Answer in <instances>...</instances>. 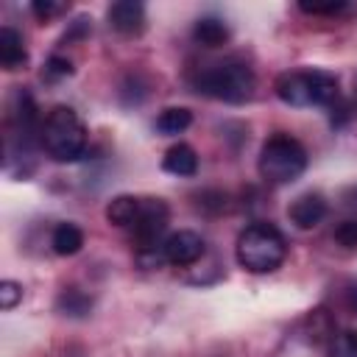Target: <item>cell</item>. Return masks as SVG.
Segmentation results:
<instances>
[{
	"instance_id": "1",
	"label": "cell",
	"mask_w": 357,
	"mask_h": 357,
	"mask_svg": "<svg viewBox=\"0 0 357 357\" xmlns=\"http://www.w3.org/2000/svg\"><path fill=\"white\" fill-rule=\"evenodd\" d=\"M190 84L198 95L215 98V100H226V103H245L254 95L257 78L254 70L240 61V59H220V61H209L201 64L192 75Z\"/></svg>"
},
{
	"instance_id": "2",
	"label": "cell",
	"mask_w": 357,
	"mask_h": 357,
	"mask_svg": "<svg viewBox=\"0 0 357 357\" xmlns=\"http://www.w3.org/2000/svg\"><path fill=\"white\" fill-rule=\"evenodd\" d=\"M273 92L287 106H326L340 100L337 75L329 70H287L273 81Z\"/></svg>"
},
{
	"instance_id": "3",
	"label": "cell",
	"mask_w": 357,
	"mask_h": 357,
	"mask_svg": "<svg viewBox=\"0 0 357 357\" xmlns=\"http://www.w3.org/2000/svg\"><path fill=\"white\" fill-rule=\"evenodd\" d=\"M89 142L86 126L78 117L73 106H53L42 117V131H39V145L45 153L56 162H75L84 156Z\"/></svg>"
},
{
	"instance_id": "4",
	"label": "cell",
	"mask_w": 357,
	"mask_h": 357,
	"mask_svg": "<svg viewBox=\"0 0 357 357\" xmlns=\"http://www.w3.org/2000/svg\"><path fill=\"white\" fill-rule=\"evenodd\" d=\"M287 257L284 234L265 220L245 226L237 237V262L251 273H271Z\"/></svg>"
},
{
	"instance_id": "5",
	"label": "cell",
	"mask_w": 357,
	"mask_h": 357,
	"mask_svg": "<svg viewBox=\"0 0 357 357\" xmlns=\"http://www.w3.org/2000/svg\"><path fill=\"white\" fill-rule=\"evenodd\" d=\"M257 167L268 184H290L307 170V151L296 137L276 131L265 139Z\"/></svg>"
},
{
	"instance_id": "6",
	"label": "cell",
	"mask_w": 357,
	"mask_h": 357,
	"mask_svg": "<svg viewBox=\"0 0 357 357\" xmlns=\"http://www.w3.org/2000/svg\"><path fill=\"white\" fill-rule=\"evenodd\" d=\"M167 220H170V209L162 198H142V212H139V220L134 223L131 234H134V243H137V251H145V248H156L162 245V234L167 229Z\"/></svg>"
},
{
	"instance_id": "7",
	"label": "cell",
	"mask_w": 357,
	"mask_h": 357,
	"mask_svg": "<svg viewBox=\"0 0 357 357\" xmlns=\"http://www.w3.org/2000/svg\"><path fill=\"white\" fill-rule=\"evenodd\" d=\"M204 237L190 231V229H181V231H173L170 237H165L162 243V251H165V262L170 265H195L201 257H204Z\"/></svg>"
},
{
	"instance_id": "8",
	"label": "cell",
	"mask_w": 357,
	"mask_h": 357,
	"mask_svg": "<svg viewBox=\"0 0 357 357\" xmlns=\"http://www.w3.org/2000/svg\"><path fill=\"white\" fill-rule=\"evenodd\" d=\"M109 28L117 31L120 36H139L145 31V6L137 0H120L112 3L106 11Z\"/></svg>"
},
{
	"instance_id": "9",
	"label": "cell",
	"mask_w": 357,
	"mask_h": 357,
	"mask_svg": "<svg viewBox=\"0 0 357 357\" xmlns=\"http://www.w3.org/2000/svg\"><path fill=\"white\" fill-rule=\"evenodd\" d=\"M326 198L321 192H304L298 195L290 206H287V218L298 226V229H315L324 218H326Z\"/></svg>"
},
{
	"instance_id": "10",
	"label": "cell",
	"mask_w": 357,
	"mask_h": 357,
	"mask_svg": "<svg viewBox=\"0 0 357 357\" xmlns=\"http://www.w3.org/2000/svg\"><path fill=\"white\" fill-rule=\"evenodd\" d=\"M0 64L3 70L14 73V70H22L28 64V50H25V39L17 28L11 25H3L0 28Z\"/></svg>"
},
{
	"instance_id": "11",
	"label": "cell",
	"mask_w": 357,
	"mask_h": 357,
	"mask_svg": "<svg viewBox=\"0 0 357 357\" xmlns=\"http://www.w3.org/2000/svg\"><path fill=\"white\" fill-rule=\"evenodd\" d=\"M301 335H304L307 343H315V346H324L326 343L329 346V340L337 335L335 332V315L326 307H315L301 321Z\"/></svg>"
},
{
	"instance_id": "12",
	"label": "cell",
	"mask_w": 357,
	"mask_h": 357,
	"mask_svg": "<svg viewBox=\"0 0 357 357\" xmlns=\"http://www.w3.org/2000/svg\"><path fill=\"white\" fill-rule=\"evenodd\" d=\"M162 170L170 173V176H178V178H187V176H195L198 173V153L187 145V142H176L165 151L162 156Z\"/></svg>"
},
{
	"instance_id": "13",
	"label": "cell",
	"mask_w": 357,
	"mask_h": 357,
	"mask_svg": "<svg viewBox=\"0 0 357 357\" xmlns=\"http://www.w3.org/2000/svg\"><path fill=\"white\" fill-rule=\"evenodd\" d=\"M139 212H142V198L137 195H114L106 204V220L120 229H134V223L139 220Z\"/></svg>"
},
{
	"instance_id": "14",
	"label": "cell",
	"mask_w": 357,
	"mask_h": 357,
	"mask_svg": "<svg viewBox=\"0 0 357 357\" xmlns=\"http://www.w3.org/2000/svg\"><path fill=\"white\" fill-rule=\"evenodd\" d=\"M229 25L220 20V17H201L192 28V39L204 47H220L229 42Z\"/></svg>"
},
{
	"instance_id": "15",
	"label": "cell",
	"mask_w": 357,
	"mask_h": 357,
	"mask_svg": "<svg viewBox=\"0 0 357 357\" xmlns=\"http://www.w3.org/2000/svg\"><path fill=\"white\" fill-rule=\"evenodd\" d=\"M50 245L59 257H73L84 248V231L75 223H59L50 234Z\"/></svg>"
},
{
	"instance_id": "16",
	"label": "cell",
	"mask_w": 357,
	"mask_h": 357,
	"mask_svg": "<svg viewBox=\"0 0 357 357\" xmlns=\"http://www.w3.org/2000/svg\"><path fill=\"white\" fill-rule=\"evenodd\" d=\"M190 123H192V112L190 109H184V106H167L156 117V131L165 134V137H173V134L187 131Z\"/></svg>"
},
{
	"instance_id": "17",
	"label": "cell",
	"mask_w": 357,
	"mask_h": 357,
	"mask_svg": "<svg viewBox=\"0 0 357 357\" xmlns=\"http://www.w3.org/2000/svg\"><path fill=\"white\" fill-rule=\"evenodd\" d=\"M56 307H59L61 315L84 318V315L92 310V298H89L84 290H78V287H64L61 296H59V301H56Z\"/></svg>"
},
{
	"instance_id": "18",
	"label": "cell",
	"mask_w": 357,
	"mask_h": 357,
	"mask_svg": "<svg viewBox=\"0 0 357 357\" xmlns=\"http://www.w3.org/2000/svg\"><path fill=\"white\" fill-rule=\"evenodd\" d=\"M329 357H357V332L343 329L329 340Z\"/></svg>"
},
{
	"instance_id": "19",
	"label": "cell",
	"mask_w": 357,
	"mask_h": 357,
	"mask_svg": "<svg viewBox=\"0 0 357 357\" xmlns=\"http://www.w3.org/2000/svg\"><path fill=\"white\" fill-rule=\"evenodd\" d=\"M31 11H33V17L39 20V22H50L53 17H59V14H64L67 11V6L64 3H53V0H36V3H31Z\"/></svg>"
},
{
	"instance_id": "20",
	"label": "cell",
	"mask_w": 357,
	"mask_h": 357,
	"mask_svg": "<svg viewBox=\"0 0 357 357\" xmlns=\"http://www.w3.org/2000/svg\"><path fill=\"white\" fill-rule=\"evenodd\" d=\"M20 301H22V284H17L11 279L0 282V307L3 310H14Z\"/></svg>"
},
{
	"instance_id": "21",
	"label": "cell",
	"mask_w": 357,
	"mask_h": 357,
	"mask_svg": "<svg viewBox=\"0 0 357 357\" xmlns=\"http://www.w3.org/2000/svg\"><path fill=\"white\" fill-rule=\"evenodd\" d=\"M335 240L343 248H357V220H340L335 226Z\"/></svg>"
},
{
	"instance_id": "22",
	"label": "cell",
	"mask_w": 357,
	"mask_h": 357,
	"mask_svg": "<svg viewBox=\"0 0 357 357\" xmlns=\"http://www.w3.org/2000/svg\"><path fill=\"white\" fill-rule=\"evenodd\" d=\"M298 8H301L304 14H332V17H335V14L346 11V3H343V0H329V3H315V0L307 3V0H304V3H298Z\"/></svg>"
},
{
	"instance_id": "23",
	"label": "cell",
	"mask_w": 357,
	"mask_h": 357,
	"mask_svg": "<svg viewBox=\"0 0 357 357\" xmlns=\"http://www.w3.org/2000/svg\"><path fill=\"white\" fill-rule=\"evenodd\" d=\"M67 75H73V61L59 56V53L50 56L45 64V78H67Z\"/></svg>"
},
{
	"instance_id": "24",
	"label": "cell",
	"mask_w": 357,
	"mask_h": 357,
	"mask_svg": "<svg viewBox=\"0 0 357 357\" xmlns=\"http://www.w3.org/2000/svg\"><path fill=\"white\" fill-rule=\"evenodd\" d=\"M198 206H209L212 212H220V209H226V195H220V192H201L198 195Z\"/></svg>"
},
{
	"instance_id": "25",
	"label": "cell",
	"mask_w": 357,
	"mask_h": 357,
	"mask_svg": "<svg viewBox=\"0 0 357 357\" xmlns=\"http://www.w3.org/2000/svg\"><path fill=\"white\" fill-rule=\"evenodd\" d=\"M343 310L349 315H357V284H349L343 290Z\"/></svg>"
},
{
	"instance_id": "26",
	"label": "cell",
	"mask_w": 357,
	"mask_h": 357,
	"mask_svg": "<svg viewBox=\"0 0 357 357\" xmlns=\"http://www.w3.org/2000/svg\"><path fill=\"white\" fill-rule=\"evenodd\" d=\"M346 206H349V209H357V187L346 190Z\"/></svg>"
},
{
	"instance_id": "27",
	"label": "cell",
	"mask_w": 357,
	"mask_h": 357,
	"mask_svg": "<svg viewBox=\"0 0 357 357\" xmlns=\"http://www.w3.org/2000/svg\"><path fill=\"white\" fill-rule=\"evenodd\" d=\"M354 98H357V92H354Z\"/></svg>"
}]
</instances>
